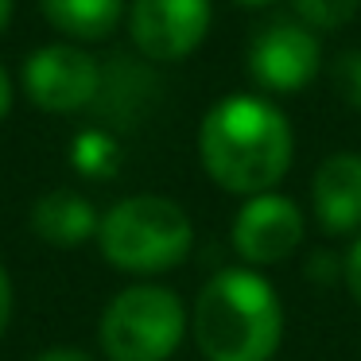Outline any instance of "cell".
Wrapping results in <instances>:
<instances>
[{
  "label": "cell",
  "instance_id": "8fae6325",
  "mask_svg": "<svg viewBox=\"0 0 361 361\" xmlns=\"http://www.w3.org/2000/svg\"><path fill=\"white\" fill-rule=\"evenodd\" d=\"M55 32L74 43H102L125 20V0H39Z\"/></svg>",
  "mask_w": 361,
  "mask_h": 361
},
{
  "label": "cell",
  "instance_id": "9a60e30c",
  "mask_svg": "<svg viewBox=\"0 0 361 361\" xmlns=\"http://www.w3.org/2000/svg\"><path fill=\"white\" fill-rule=\"evenodd\" d=\"M342 276H345V288L350 295L361 303V237L353 241V249L345 252V264H342Z\"/></svg>",
  "mask_w": 361,
  "mask_h": 361
},
{
  "label": "cell",
  "instance_id": "d6986e66",
  "mask_svg": "<svg viewBox=\"0 0 361 361\" xmlns=\"http://www.w3.org/2000/svg\"><path fill=\"white\" fill-rule=\"evenodd\" d=\"M12 8H16V0H0V32L8 27V20H12Z\"/></svg>",
  "mask_w": 361,
  "mask_h": 361
},
{
  "label": "cell",
  "instance_id": "3957f363",
  "mask_svg": "<svg viewBox=\"0 0 361 361\" xmlns=\"http://www.w3.org/2000/svg\"><path fill=\"white\" fill-rule=\"evenodd\" d=\"M102 257L121 272L156 276L183 264L195 245V226L187 210L164 195L121 198L97 226Z\"/></svg>",
  "mask_w": 361,
  "mask_h": 361
},
{
  "label": "cell",
  "instance_id": "4fadbf2b",
  "mask_svg": "<svg viewBox=\"0 0 361 361\" xmlns=\"http://www.w3.org/2000/svg\"><path fill=\"white\" fill-rule=\"evenodd\" d=\"M291 4H295L299 24H307L311 32H338L361 8V0H291Z\"/></svg>",
  "mask_w": 361,
  "mask_h": 361
},
{
  "label": "cell",
  "instance_id": "ba28073f",
  "mask_svg": "<svg viewBox=\"0 0 361 361\" xmlns=\"http://www.w3.org/2000/svg\"><path fill=\"white\" fill-rule=\"evenodd\" d=\"M303 241V214L283 195H252L233 218V249L245 264H280Z\"/></svg>",
  "mask_w": 361,
  "mask_h": 361
},
{
  "label": "cell",
  "instance_id": "7a4b0ae2",
  "mask_svg": "<svg viewBox=\"0 0 361 361\" xmlns=\"http://www.w3.org/2000/svg\"><path fill=\"white\" fill-rule=\"evenodd\" d=\"M283 338L276 288L252 268H221L195 299V342L206 361H272Z\"/></svg>",
  "mask_w": 361,
  "mask_h": 361
},
{
  "label": "cell",
  "instance_id": "5b68a950",
  "mask_svg": "<svg viewBox=\"0 0 361 361\" xmlns=\"http://www.w3.org/2000/svg\"><path fill=\"white\" fill-rule=\"evenodd\" d=\"M20 86H24L27 102L43 113H78L102 90V71H97L94 55L74 43H47V47L32 51L20 71Z\"/></svg>",
  "mask_w": 361,
  "mask_h": 361
},
{
  "label": "cell",
  "instance_id": "ffe728a7",
  "mask_svg": "<svg viewBox=\"0 0 361 361\" xmlns=\"http://www.w3.org/2000/svg\"><path fill=\"white\" fill-rule=\"evenodd\" d=\"M233 4H241V8H268L276 0H233Z\"/></svg>",
  "mask_w": 361,
  "mask_h": 361
},
{
  "label": "cell",
  "instance_id": "52a82bcc",
  "mask_svg": "<svg viewBox=\"0 0 361 361\" xmlns=\"http://www.w3.org/2000/svg\"><path fill=\"white\" fill-rule=\"evenodd\" d=\"M210 0H128V35L152 63H179L210 32Z\"/></svg>",
  "mask_w": 361,
  "mask_h": 361
},
{
  "label": "cell",
  "instance_id": "7c38bea8",
  "mask_svg": "<svg viewBox=\"0 0 361 361\" xmlns=\"http://www.w3.org/2000/svg\"><path fill=\"white\" fill-rule=\"evenodd\" d=\"M71 159H74V167H78L82 175H90V179H109V175L117 171V164H121V148H117L113 136L90 128V133H82L78 140H74Z\"/></svg>",
  "mask_w": 361,
  "mask_h": 361
},
{
  "label": "cell",
  "instance_id": "ac0fdd59",
  "mask_svg": "<svg viewBox=\"0 0 361 361\" xmlns=\"http://www.w3.org/2000/svg\"><path fill=\"white\" fill-rule=\"evenodd\" d=\"M12 97H16V90H12V74L0 66V121L12 113Z\"/></svg>",
  "mask_w": 361,
  "mask_h": 361
},
{
  "label": "cell",
  "instance_id": "277c9868",
  "mask_svg": "<svg viewBox=\"0 0 361 361\" xmlns=\"http://www.w3.org/2000/svg\"><path fill=\"white\" fill-rule=\"evenodd\" d=\"M187 311L156 283L125 288L102 314V350L109 361H167L183 342Z\"/></svg>",
  "mask_w": 361,
  "mask_h": 361
},
{
  "label": "cell",
  "instance_id": "9c48e42d",
  "mask_svg": "<svg viewBox=\"0 0 361 361\" xmlns=\"http://www.w3.org/2000/svg\"><path fill=\"white\" fill-rule=\"evenodd\" d=\"M314 221L326 233H353L361 229V156L338 152L322 159L311 183Z\"/></svg>",
  "mask_w": 361,
  "mask_h": 361
},
{
  "label": "cell",
  "instance_id": "8992f818",
  "mask_svg": "<svg viewBox=\"0 0 361 361\" xmlns=\"http://www.w3.org/2000/svg\"><path fill=\"white\" fill-rule=\"evenodd\" d=\"M322 71V43L299 20H272L249 43V74L268 94H299Z\"/></svg>",
  "mask_w": 361,
  "mask_h": 361
},
{
  "label": "cell",
  "instance_id": "e0dca14e",
  "mask_svg": "<svg viewBox=\"0 0 361 361\" xmlns=\"http://www.w3.org/2000/svg\"><path fill=\"white\" fill-rule=\"evenodd\" d=\"M8 319H12V280L4 272V264H0V334H4Z\"/></svg>",
  "mask_w": 361,
  "mask_h": 361
},
{
  "label": "cell",
  "instance_id": "5bb4252c",
  "mask_svg": "<svg viewBox=\"0 0 361 361\" xmlns=\"http://www.w3.org/2000/svg\"><path fill=\"white\" fill-rule=\"evenodd\" d=\"M330 78H334L338 97H342L345 105H353V109H361V51H345V55H338Z\"/></svg>",
  "mask_w": 361,
  "mask_h": 361
},
{
  "label": "cell",
  "instance_id": "6da1fadb",
  "mask_svg": "<svg viewBox=\"0 0 361 361\" xmlns=\"http://www.w3.org/2000/svg\"><path fill=\"white\" fill-rule=\"evenodd\" d=\"M291 125L272 102L252 94L221 97L198 128L202 167L229 195H264L291 167Z\"/></svg>",
  "mask_w": 361,
  "mask_h": 361
},
{
  "label": "cell",
  "instance_id": "2e32d148",
  "mask_svg": "<svg viewBox=\"0 0 361 361\" xmlns=\"http://www.w3.org/2000/svg\"><path fill=\"white\" fill-rule=\"evenodd\" d=\"M35 361H94V357L78 345H55V350H43Z\"/></svg>",
  "mask_w": 361,
  "mask_h": 361
},
{
  "label": "cell",
  "instance_id": "30bf717a",
  "mask_svg": "<svg viewBox=\"0 0 361 361\" xmlns=\"http://www.w3.org/2000/svg\"><path fill=\"white\" fill-rule=\"evenodd\" d=\"M97 226H102V218L90 206V198L78 190H47L32 206V229L59 249L86 245L90 237H97Z\"/></svg>",
  "mask_w": 361,
  "mask_h": 361
}]
</instances>
